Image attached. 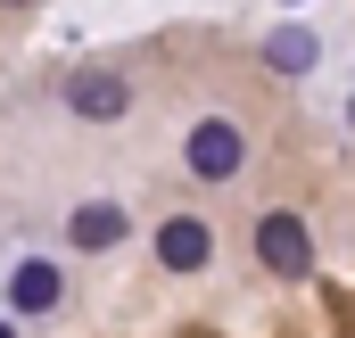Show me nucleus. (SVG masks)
Wrapping results in <instances>:
<instances>
[{"mask_svg":"<svg viewBox=\"0 0 355 338\" xmlns=\"http://www.w3.org/2000/svg\"><path fill=\"white\" fill-rule=\"evenodd\" d=\"M182 157H190L198 181H232V173L248 166V132H240L232 116H198V124H190V141H182Z\"/></svg>","mask_w":355,"mask_h":338,"instance_id":"obj_1","label":"nucleus"},{"mask_svg":"<svg viewBox=\"0 0 355 338\" xmlns=\"http://www.w3.org/2000/svg\"><path fill=\"white\" fill-rule=\"evenodd\" d=\"M257 256H265V272H281V281H306L314 272V240H306V223L289 206H272L265 223H257Z\"/></svg>","mask_w":355,"mask_h":338,"instance_id":"obj_2","label":"nucleus"},{"mask_svg":"<svg viewBox=\"0 0 355 338\" xmlns=\"http://www.w3.org/2000/svg\"><path fill=\"white\" fill-rule=\"evenodd\" d=\"M67 107H75L83 124H116V116L132 107V83L107 75V66H83V75H67Z\"/></svg>","mask_w":355,"mask_h":338,"instance_id":"obj_3","label":"nucleus"},{"mask_svg":"<svg viewBox=\"0 0 355 338\" xmlns=\"http://www.w3.org/2000/svg\"><path fill=\"white\" fill-rule=\"evenodd\" d=\"M207 256H215V240H207L198 215H166V223H157V264H166V272H198Z\"/></svg>","mask_w":355,"mask_h":338,"instance_id":"obj_4","label":"nucleus"},{"mask_svg":"<svg viewBox=\"0 0 355 338\" xmlns=\"http://www.w3.org/2000/svg\"><path fill=\"white\" fill-rule=\"evenodd\" d=\"M124 231H132V215H124L116 198H83V206L67 215V240H75V248H116Z\"/></svg>","mask_w":355,"mask_h":338,"instance_id":"obj_5","label":"nucleus"},{"mask_svg":"<svg viewBox=\"0 0 355 338\" xmlns=\"http://www.w3.org/2000/svg\"><path fill=\"white\" fill-rule=\"evenodd\" d=\"M58 297H67V272H58V264H42V256H33V264H17V272H8V305H17V314H50Z\"/></svg>","mask_w":355,"mask_h":338,"instance_id":"obj_6","label":"nucleus"},{"mask_svg":"<svg viewBox=\"0 0 355 338\" xmlns=\"http://www.w3.org/2000/svg\"><path fill=\"white\" fill-rule=\"evenodd\" d=\"M265 66L272 75H314V66H322V42H314L306 25H281V33H265Z\"/></svg>","mask_w":355,"mask_h":338,"instance_id":"obj_7","label":"nucleus"},{"mask_svg":"<svg viewBox=\"0 0 355 338\" xmlns=\"http://www.w3.org/2000/svg\"><path fill=\"white\" fill-rule=\"evenodd\" d=\"M0 338H17V330H8V322H0Z\"/></svg>","mask_w":355,"mask_h":338,"instance_id":"obj_8","label":"nucleus"}]
</instances>
